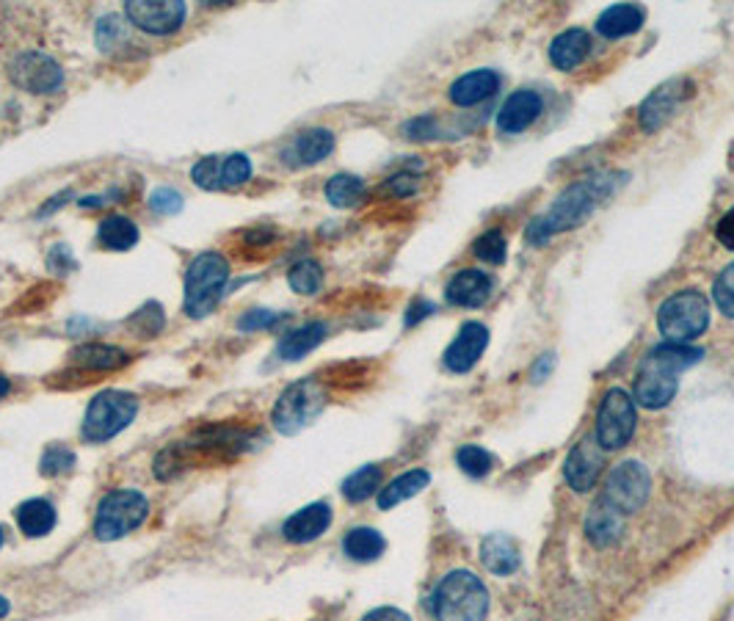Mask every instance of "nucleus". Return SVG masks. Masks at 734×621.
Returning <instances> with one entry per match:
<instances>
[{"label":"nucleus","mask_w":734,"mask_h":621,"mask_svg":"<svg viewBox=\"0 0 734 621\" xmlns=\"http://www.w3.org/2000/svg\"><path fill=\"white\" fill-rule=\"evenodd\" d=\"M149 207H152V214L158 216H174L183 210V194L174 188H155L152 194H149Z\"/></svg>","instance_id":"nucleus-41"},{"label":"nucleus","mask_w":734,"mask_h":621,"mask_svg":"<svg viewBox=\"0 0 734 621\" xmlns=\"http://www.w3.org/2000/svg\"><path fill=\"white\" fill-rule=\"evenodd\" d=\"M715 238L723 243V246L734 252V207L721 216V221H718L715 227Z\"/></svg>","instance_id":"nucleus-45"},{"label":"nucleus","mask_w":734,"mask_h":621,"mask_svg":"<svg viewBox=\"0 0 734 621\" xmlns=\"http://www.w3.org/2000/svg\"><path fill=\"white\" fill-rule=\"evenodd\" d=\"M334 149V133L326 127H309V131L298 133L293 144L282 153V160L291 166H315L326 160Z\"/></svg>","instance_id":"nucleus-19"},{"label":"nucleus","mask_w":734,"mask_h":621,"mask_svg":"<svg viewBox=\"0 0 734 621\" xmlns=\"http://www.w3.org/2000/svg\"><path fill=\"white\" fill-rule=\"evenodd\" d=\"M14 520H17L20 533H25L28 538H42L48 536L50 531L59 522V514H56L53 503L50 500H42V497H30L25 503L17 506L14 511Z\"/></svg>","instance_id":"nucleus-23"},{"label":"nucleus","mask_w":734,"mask_h":621,"mask_svg":"<svg viewBox=\"0 0 734 621\" xmlns=\"http://www.w3.org/2000/svg\"><path fill=\"white\" fill-rule=\"evenodd\" d=\"M75 464L77 459L70 448H64V445H48L42 459H39V473H42L45 478H59V475L72 473Z\"/></svg>","instance_id":"nucleus-35"},{"label":"nucleus","mask_w":734,"mask_h":621,"mask_svg":"<svg viewBox=\"0 0 734 621\" xmlns=\"http://www.w3.org/2000/svg\"><path fill=\"white\" fill-rule=\"evenodd\" d=\"M125 14L144 34L169 36L183 28L188 9L180 0H133L125 7Z\"/></svg>","instance_id":"nucleus-11"},{"label":"nucleus","mask_w":734,"mask_h":621,"mask_svg":"<svg viewBox=\"0 0 734 621\" xmlns=\"http://www.w3.org/2000/svg\"><path fill=\"white\" fill-rule=\"evenodd\" d=\"M288 282H291V288L296 290V293H302V296H315V293L323 288V268H320L315 260H302L291 268Z\"/></svg>","instance_id":"nucleus-33"},{"label":"nucleus","mask_w":734,"mask_h":621,"mask_svg":"<svg viewBox=\"0 0 734 621\" xmlns=\"http://www.w3.org/2000/svg\"><path fill=\"white\" fill-rule=\"evenodd\" d=\"M323 409H326V390L320 387V381L315 379L293 381L291 387H284V392L277 398V403H273L271 423L279 434L293 437V434H298L302 428H307Z\"/></svg>","instance_id":"nucleus-8"},{"label":"nucleus","mask_w":734,"mask_h":621,"mask_svg":"<svg viewBox=\"0 0 734 621\" xmlns=\"http://www.w3.org/2000/svg\"><path fill=\"white\" fill-rule=\"evenodd\" d=\"M712 299H715L718 309H721L726 318H734V263L721 271V277L715 279V288H712Z\"/></svg>","instance_id":"nucleus-40"},{"label":"nucleus","mask_w":734,"mask_h":621,"mask_svg":"<svg viewBox=\"0 0 734 621\" xmlns=\"http://www.w3.org/2000/svg\"><path fill=\"white\" fill-rule=\"evenodd\" d=\"M332 525V506L329 503H313L307 509L296 511L291 520H284L282 536L291 541V545H309L315 538L323 536Z\"/></svg>","instance_id":"nucleus-18"},{"label":"nucleus","mask_w":734,"mask_h":621,"mask_svg":"<svg viewBox=\"0 0 734 621\" xmlns=\"http://www.w3.org/2000/svg\"><path fill=\"white\" fill-rule=\"evenodd\" d=\"M541 111H545V100H541L539 92H514L498 111V131L503 136H519L522 131H527L541 117Z\"/></svg>","instance_id":"nucleus-14"},{"label":"nucleus","mask_w":734,"mask_h":621,"mask_svg":"<svg viewBox=\"0 0 734 621\" xmlns=\"http://www.w3.org/2000/svg\"><path fill=\"white\" fill-rule=\"evenodd\" d=\"M191 180H194V183L205 191L224 188V185H221V158H219V155H208V158H201L199 163L191 169Z\"/></svg>","instance_id":"nucleus-39"},{"label":"nucleus","mask_w":734,"mask_h":621,"mask_svg":"<svg viewBox=\"0 0 734 621\" xmlns=\"http://www.w3.org/2000/svg\"><path fill=\"white\" fill-rule=\"evenodd\" d=\"M9 390H12V385H9V379L0 373V398H7Z\"/></svg>","instance_id":"nucleus-50"},{"label":"nucleus","mask_w":734,"mask_h":621,"mask_svg":"<svg viewBox=\"0 0 734 621\" xmlns=\"http://www.w3.org/2000/svg\"><path fill=\"white\" fill-rule=\"evenodd\" d=\"M48 263L50 268H56V271H70V268H75V257H72L66 243H56L53 252L48 255Z\"/></svg>","instance_id":"nucleus-44"},{"label":"nucleus","mask_w":734,"mask_h":621,"mask_svg":"<svg viewBox=\"0 0 734 621\" xmlns=\"http://www.w3.org/2000/svg\"><path fill=\"white\" fill-rule=\"evenodd\" d=\"M646 12L635 3H616V7L604 9L597 20V31L604 39H624L644 28Z\"/></svg>","instance_id":"nucleus-22"},{"label":"nucleus","mask_w":734,"mask_h":621,"mask_svg":"<svg viewBox=\"0 0 734 621\" xmlns=\"http://www.w3.org/2000/svg\"><path fill=\"white\" fill-rule=\"evenodd\" d=\"M456 464L469 478H484V475L492 473L494 455L486 448H480V445H464L456 453Z\"/></svg>","instance_id":"nucleus-34"},{"label":"nucleus","mask_w":734,"mask_h":621,"mask_svg":"<svg viewBox=\"0 0 734 621\" xmlns=\"http://www.w3.org/2000/svg\"><path fill=\"white\" fill-rule=\"evenodd\" d=\"M149 516V500L136 489H113L97 506L95 536L100 541H117L142 527Z\"/></svg>","instance_id":"nucleus-7"},{"label":"nucleus","mask_w":734,"mask_h":621,"mask_svg":"<svg viewBox=\"0 0 734 621\" xmlns=\"http://www.w3.org/2000/svg\"><path fill=\"white\" fill-rule=\"evenodd\" d=\"M3 541H7V533H3V527H0V547H3Z\"/></svg>","instance_id":"nucleus-51"},{"label":"nucleus","mask_w":734,"mask_h":621,"mask_svg":"<svg viewBox=\"0 0 734 621\" xmlns=\"http://www.w3.org/2000/svg\"><path fill=\"white\" fill-rule=\"evenodd\" d=\"M431 610L437 621H484L489 613V594L473 572L444 574L433 588Z\"/></svg>","instance_id":"nucleus-3"},{"label":"nucleus","mask_w":734,"mask_h":621,"mask_svg":"<svg viewBox=\"0 0 734 621\" xmlns=\"http://www.w3.org/2000/svg\"><path fill=\"white\" fill-rule=\"evenodd\" d=\"M658 326L665 343L690 345L710 326V299L701 290H680L660 304Z\"/></svg>","instance_id":"nucleus-5"},{"label":"nucleus","mask_w":734,"mask_h":621,"mask_svg":"<svg viewBox=\"0 0 734 621\" xmlns=\"http://www.w3.org/2000/svg\"><path fill=\"white\" fill-rule=\"evenodd\" d=\"M489 345V329L478 320H469L462 326L458 338L453 340L451 349L444 351V367L451 373H467L473 370L475 362L480 360V354Z\"/></svg>","instance_id":"nucleus-16"},{"label":"nucleus","mask_w":734,"mask_h":621,"mask_svg":"<svg viewBox=\"0 0 734 621\" xmlns=\"http://www.w3.org/2000/svg\"><path fill=\"white\" fill-rule=\"evenodd\" d=\"M119 36H125V25H122V20L119 17L100 20V28H97V45H100L102 50H113Z\"/></svg>","instance_id":"nucleus-42"},{"label":"nucleus","mask_w":734,"mask_h":621,"mask_svg":"<svg viewBox=\"0 0 734 621\" xmlns=\"http://www.w3.org/2000/svg\"><path fill=\"white\" fill-rule=\"evenodd\" d=\"M431 313H433V304H428V302L412 304L409 315H406V326H415L417 320H423V318H426V315H431Z\"/></svg>","instance_id":"nucleus-48"},{"label":"nucleus","mask_w":734,"mask_h":621,"mask_svg":"<svg viewBox=\"0 0 734 621\" xmlns=\"http://www.w3.org/2000/svg\"><path fill=\"white\" fill-rule=\"evenodd\" d=\"M613 183H610V174H597V178H588L583 183H575L572 188L563 191L552 207L547 210L541 219H536L534 224L527 227V241L541 246V243L550 241L558 232H568L580 227L588 216L594 214V207L610 196Z\"/></svg>","instance_id":"nucleus-2"},{"label":"nucleus","mask_w":734,"mask_h":621,"mask_svg":"<svg viewBox=\"0 0 734 621\" xmlns=\"http://www.w3.org/2000/svg\"><path fill=\"white\" fill-rule=\"evenodd\" d=\"M133 356L125 349H117V345L106 343H86L77 345L75 351H70V362L77 370H91V373H106V370H119V367L131 365Z\"/></svg>","instance_id":"nucleus-21"},{"label":"nucleus","mask_w":734,"mask_h":621,"mask_svg":"<svg viewBox=\"0 0 734 621\" xmlns=\"http://www.w3.org/2000/svg\"><path fill=\"white\" fill-rule=\"evenodd\" d=\"M494 282L486 271L478 268H464L444 288V299L453 307H484L492 299Z\"/></svg>","instance_id":"nucleus-17"},{"label":"nucleus","mask_w":734,"mask_h":621,"mask_svg":"<svg viewBox=\"0 0 734 621\" xmlns=\"http://www.w3.org/2000/svg\"><path fill=\"white\" fill-rule=\"evenodd\" d=\"M326 324L315 320V324H304L298 329L288 331L277 345V356L282 362H298L309 354V351L318 349L326 340Z\"/></svg>","instance_id":"nucleus-25"},{"label":"nucleus","mask_w":734,"mask_h":621,"mask_svg":"<svg viewBox=\"0 0 734 621\" xmlns=\"http://www.w3.org/2000/svg\"><path fill=\"white\" fill-rule=\"evenodd\" d=\"M12 77L28 95H56L64 86V70L45 53H20L12 61Z\"/></svg>","instance_id":"nucleus-12"},{"label":"nucleus","mask_w":734,"mask_h":621,"mask_svg":"<svg viewBox=\"0 0 734 621\" xmlns=\"http://www.w3.org/2000/svg\"><path fill=\"white\" fill-rule=\"evenodd\" d=\"M387 550V541L376 527H351L343 538V552L356 563L379 561Z\"/></svg>","instance_id":"nucleus-27"},{"label":"nucleus","mask_w":734,"mask_h":621,"mask_svg":"<svg viewBox=\"0 0 734 621\" xmlns=\"http://www.w3.org/2000/svg\"><path fill=\"white\" fill-rule=\"evenodd\" d=\"M362 196H365V183L356 174H334L326 183V199L334 207H354L359 205Z\"/></svg>","instance_id":"nucleus-32"},{"label":"nucleus","mask_w":734,"mask_h":621,"mask_svg":"<svg viewBox=\"0 0 734 621\" xmlns=\"http://www.w3.org/2000/svg\"><path fill=\"white\" fill-rule=\"evenodd\" d=\"M277 320L279 315L271 313V309H249V313L237 320V326H241V331H257V329H271Z\"/></svg>","instance_id":"nucleus-43"},{"label":"nucleus","mask_w":734,"mask_h":621,"mask_svg":"<svg viewBox=\"0 0 734 621\" xmlns=\"http://www.w3.org/2000/svg\"><path fill=\"white\" fill-rule=\"evenodd\" d=\"M635 426H638V414H635V401L627 390L613 387L604 392L597 414V442L602 450H619L633 439Z\"/></svg>","instance_id":"nucleus-9"},{"label":"nucleus","mask_w":734,"mask_h":621,"mask_svg":"<svg viewBox=\"0 0 734 621\" xmlns=\"http://www.w3.org/2000/svg\"><path fill=\"white\" fill-rule=\"evenodd\" d=\"M138 238H142L138 224L133 219H127V216H108L97 227V241L108 252H131L138 243Z\"/></svg>","instance_id":"nucleus-29"},{"label":"nucleus","mask_w":734,"mask_h":621,"mask_svg":"<svg viewBox=\"0 0 734 621\" xmlns=\"http://www.w3.org/2000/svg\"><path fill=\"white\" fill-rule=\"evenodd\" d=\"M9 610H12V605H9V599L3 597V594H0V619H7Z\"/></svg>","instance_id":"nucleus-49"},{"label":"nucleus","mask_w":734,"mask_h":621,"mask_svg":"<svg viewBox=\"0 0 734 621\" xmlns=\"http://www.w3.org/2000/svg\"><path fill=\"white\" fill-rule=\"evenodd\" d=\"M588 50H591V39L583 28H568L561 36H555L550 45V61L561 72H572L586 61Z\"/></svg>","instance_id":"nucleus-24"},{"label":"nucleus","mask_w":734,"mask_h":621,"mask_svg":"<svg viewBox=\"0 0 734 621\" xmlns=\"http://www.w3.org/2000/svg\"><path fill=\"white\" fill-rule=\"evenodd\" d=\"M249 178H252V160L246 158V155L235 153L221 158V185H224V188H235V185L249 183Z\"/></svg>","instance_id":"nucleus-38"},{"label":"nucleus","mask_w":734,"mask_h":621,"mask_svg":"<svg viewBox=\"0 0 734 621\" xmlns=\"http://www.w3.org/2000/svg\"><path fill=\"white\" fill-rule=\"evenodd\" d=\"M230 282V260L219 252H201L185 271V302L188 318H208L219 307L224 288Z\"/></svg>","instance_id":"nucleus-4"},{"label":"nucleus","mask_w":734,"mask_h":621,"mask_svg":"<svg viewBox=\"0 0 734 621\" xmlns=\"http://www.w3.org/2000/svg\"><path fill=\"white\" fill-rule=\"evenodd\" d=\"M387 188H390L395 196H409L420 188V183H417L415 174H395V178L387 183Z\"/></svg>","instance_id":"nucleus-46"},{"label":"nucleus","mask_w":734,"mask_h":621,"mask_svg":"<svg viewBox=\"0 0 734 621\" xmlns=\"http://www.w3.org/2000/svg\"><path fill=\"white\" fill-rule=\"evenodd\" d=\"M699 349L690 345L663 343L651 349L646 360L640 362L638 376H635V401L646 409H663L674 401L676 387H680V373L701 360Z\"/></svg>","instance_id":"nucleus-1"},{"label":"nucleus","mask_w":734,"mask_h":621,"mask_svg":"<svg viewBox=\"0 0 734 621\" xmlns=\"http://www.w3.org/2000/svg\"><path fill=\"white\" fill-rule=\"evenodd\" d=\"M651 478L640 462H622L604 480V503L613 506L619 514H635L649 500Z\"/></svg>","instance_id":"nucleus-10"},{"label":"nucleus","mask_w":734,"mask_h":621,"mask_svg":"<svg viewBox=\"0 0 734 621\" xmlns=\"http://www.w3.org/2000/svg\"><path fill=\"white\" fill-rule=\"evenodd\" d=\"M480 561L498 577H509L519 569V550L509 536H489L480 545Z\"/></svg>","instance_id":"nucleus-26"},{"label":"nucleus","mask_w":734,"mask_h":621,"mask_svg":"<svg viewBox=\"0 0 734 621\" xmlns=\"http://www.w3.org/2000/svg\"><path fill=\"white\" fill-rule=\"evenodd\" d=\"M127 326L136 329L142 338H155V334L167 326V315H163V307H160L158 302H149L144 304L138 313H133L131 318H127Z\"/></svg>","instance_id":"nucleus-36"},{"label":"nucleus","mask_w":734,"mask_h":621,"mask_svg":"<svg viewBox=\"0 0 734 621\" xmlns=\"http://www.w3.org/2000/svg\"><path fill=\"white\" fill-rule=\"evenodd\" d=\"M599 473H602V448L597 437H586L568 453L563 475L575 491H588L599 480Z\"/></svg>","instance_id":"nucleus-15"},{"label":"nucleus","mask_w":734,"mask_h":621,"mask_svg":"<svg viewBox=\"0 0 734 621\" xmlns=\"http://www.w3.org/2000/svg\"><path fill=\"white\" fill-rule=\"evenodd\" d=\"M362 621H412V619L397 608H376V610H370V613H367Z\"/></svg>","instance_id":"nucleus-47"},{"label":"nucleus","mask_w":734,"mask_h":621,"mask_svg":"<svg viewBox=\"0 0 734 621\" xmlns=\"http://www.w3.org/2000/svg\"><path fill=\"white\" fill-rule=\"evenodd\" d=\"M428 480H431V475H428L426 470H412V473L397 475L392 484H387L384 489L379 491V509L390 511L395 509L397 503H403V500L420 495V491L428 486Z\"/></svg>","instance_id":"nucleus-30"},{"label":"nucleus","mask_w":734,"mask_h":621,"mask_svg":"<svg viewBox=\"0 0 734 621\" xmlns=\"http://www.w3.org/2000/svg\"><path fill=\"white\" fill-rule=\"evenodd\" d=\"M624 531V520L613 506H608L604 500H599L597 506L591 509L586 520V533L597 547H610L622 536Z\"/></svg>","instance_id":"nucleus-28"},{"label":"nucleus","mask_w":734,"mask_h":621,"mask_svg":"<svg viewBox=\"0 0 734 621\" xmlns=\"http://www.w3.org/2000/svg\"><path fill=\"white\" fill-rule=\"evenodd\" d=\"M687 89H690L687 81L674 77V81L663 83L660 89L651 92V95L644 100V106H640V127H644L646 133L660 131V127L674 117L676 108L685 102Z\"/></svg>","instance_id":"nucleus-13"},{"label":"nucleus","mask_w":734,"mask_h":621,"mask_svg":"<svg viewBox=\"0 0 734 621\" xmlns=\"http://www.w3.org/2000/svg\"><path fill=\"white\" fill-rule=\"evenodd\" d=\"M138 414V398L131 395L125 390H106L100 395H95V401L89 403L84 417V434L86 442L100 445L108 439L119 437L125 431Z\"/></svg>","instance_id":"nucleus-6"},{"label":"nucleus","mask_w":734,"mask_h":621,"mask_svg":"<svg viewBox=\"0 0 734 621\" xmlns=\"http://www.w3.org/2000/svg\"><path fill=\"white\" fill-rule=\"evenodd\" d=\"M500 86V77L494 75L492 70H475L462 75L458 81L451 83V89H448V97H451L453 106L458 108H473L480 106L484 100L494 97Z\"/></svg>","instance_id":"nucleus-20"},{"label":"nucleus","mask_w":734,"mask_h":621,"mask_svg":"<svg viewBox=\"0 0 734 621\" xmlns=\"http://www.w3.org/2000/svg\"><path fill=\"white\" fill-rule=\"evenodd\" d=\"M381 491V467L379 464H367V467L356 470L348 475L343 484V497L348 503H365L367 497H374Z\"/></svg>","instance_id":"nucleus-31"},{"label":"nucleus","mask_w":734,"mask_h":621,"mask_svg":"<svg viewBox=\"0 0 734 621\" xmlns=\"http://www.w3.org/2000/svg\"><path fill=\"white\" fill-rule=\"evenodd\" d=\"M473 252L478 260L492 263V266H500L505 263V255H509V243H505V235L500 230H489L473 243Z\"/></svg>","instance_id":"nucleus-37"}]
</instances>
